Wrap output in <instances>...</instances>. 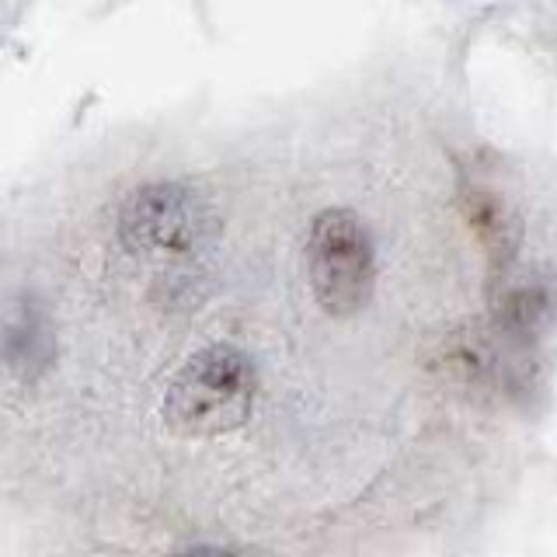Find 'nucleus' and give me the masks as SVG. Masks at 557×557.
Masks as SVG:
<instances>
[{
  "instance_id": "nucleus-1",
  "label": "nucleus",
  "mask_w": 557,
  "mask_h": 557,
  "mask_svg": "<svg viewBox=\"0 0 557 557\" xmlns=\"http://www.w3.org/2000/svg\"><path fill=\"white\" fill-rule=\"evenodd\" d=\"M258 376L251 359L234 345H209L191 356L164 397V418L174 432L213 440L240 429L255 408Z\"/></svg>"
},
{
  "instance_id": "nucleus-7",
  "label": "nucleus",
  "mask_w": 557,
  "mask_h": 557,
  "mask_svg": "<svg viewBox=\"0 0 557 557\" xmlns=\"http://www.w3.org/2000/svg\"><path fill=\"white\" fill-rule=\"evenodd\" d=\"M4 352L8 362L14 366V373H39L49 362V327L35 310H22L17 318L4 327Z\"/></svg>"
},
{
  "instance_id": "nucleus-5",
  "label": "nucleus",
  "mask_w": 557,
  "mask_h": 557,
  "mask_svg": "<svg viewBox=\"0 0 557 557\" xmlns=\"http://www.w3.org/2000/svg\"><path fill=\"white\" fill-rule=\"evenodd\" d=\"M460 202L470 231H474L487 261H492V272L512 265L522 248V213L516 202L498 185H487L481 178L463 182Z\"/></svg>"
},
{
  "instance_id": "nucleus-3",
  "label": "nucleus",
  "mask_w": 557,
  "mask_h": 557,
  "mask_svg": "<svg viewBox=\"0 0 557 557\" xmlns=\"http://www.w3.org/2000/svg\"><path fill=\"white\" fill-rule=\"evenodd\" d=\"M122 244L136 255L188 258L216 244L220 216L202 196L182 185H147L133 191L119 216Z\"/></svg>"
},
{
  "instance_id": "nucleus-4",
  "label": "nucleus",
  "mask_w": 557,
  "mask_h": 557,
  "mask_svg": "<svg viewBox=\"0 0 557 557\" xmlns=\"http://www.w3.org/2000/svg\"><path fill=\"white\" fill-rule=\"evenodd\" d=\"M492 275H495V289H492L495 331L509 345H519V348L533 345L557 318L554 278L540 272L516 275V261L505 269H495Z\"/></svg>"
},
{
  "instance_id": "nucleus-2",
  "label": "nucleus",
  "mask_w": 557,
  "mask_h": 557,
  "mask_svg": "<svg viewBox=\"0 0 557 557\" xmlns=\"http://www.w3.org/2000/svg\"><path fill=\"white\" fill-rule=\"evenodd\" d=\"M310 289L331 318H352L373 296V237L352 209H324L307 240Z\"/></svg>"
},
{
  "instance_id": "nucleus-6",
  "label": "nucleus",
  "mask_w": 557,
  "mask_h": 557,
  "mask_svg": "<svg viewBox=\"0 0 557 557\" xmlns=\"http://www.w3.org/2000/svg\"><path fill=\"white\" fill-rule=\"evenodd\" d=\"M435 366L460 387H492V383L505 380V359L481 327H463L446 335Z\"/></svg>"
}]
</instances>
